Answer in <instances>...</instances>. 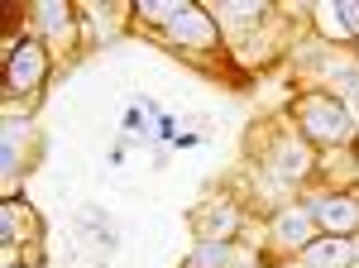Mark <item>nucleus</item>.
Instances as JSON below:
<instances>
[{"label":"nucleus","mask_w":359,"mask_h":268,"mask_svg":"<svg viewBox=\"0 0 359 268\" xmlns=\"http://www.w3.org/2000/svg\"><path fill=\"white\" fill-rule=\"evenodd\" d=\"M297 115H302V130L311 139H321V144H340L350 134V125H355V115L345 106H335L331 96H306L297 106Z\"/></svg>","instance_id":"f257e3e1"},{"label":"nucleus","mask_w":359,"mask_h":268,"mask_svg":"<svg viewBox=\"0 0 359 268\" xmlns=\"http://www.w3.org/2000/svg\"><path fill=\"white\" fill-rule=\"evenodd\" d=\"M168 39L172 43H187V48H211L216 43V20L196 5H177V15L168 20Z\"/></svg>","instance_id":"f03ea898"},{"label":"nucleus","mask_w":359,"mask_h":268,"mask_svg":"<svg viewBox=\"0 0 359 268\" xmlns=\"http://www.w3.org/2000/svg\"><path fill=\"white\" fill-rule=\"evenodd\" d=\"M340 77H345V91L355 96V106H359V72H340Z\"/></svg>","instance_id":"ddd939ff"},{"label":"nucleus","mask_w":359,"mask_h":268,"mask_svg":"<svg viewBox=\"0 0 359 268\" xmlns=\"http://www.w3.org/2000/svg\"><path fill=\"white\" fill-rule=\"evenodd\" d=\"M10 91H34L39 77H43V43L39 39H25L15 53H10Z\"/></svg>","instance_id":"7ed1b4c3"},{"label":"nucleus","mask_w":359,"mask_h":268,"mask_svg":"<svg viewBox=\"0 0 359 268\" xmlns=\"http://www.w3.org/2000/svg\"><path fill=\"white\" fill-rule=\"evenodd\" d=\"M230 264V249L225 244H201L192 259H187V268H225Z\"/></svg>","instance_id":"423d86ee"},{"label":"nucleus","mask_w":359,"mask_h":268,"mask_svg":"<svg viewBox=\"0 0 359 268\" xmlns=\"http://www.w3.org/2000/svg\"><path fill=\"white\" fill-rule=\"evenodd\" d=\"M340 20H345V29L359 34V5H340Z\"/></svg>","instance_id":"f8f14e48"},{"label":"nucleus","mask_w":359,"mask_h":268,"mask_svg":"<svg viewBox=\"0 0 359 268\" xmlns=\"http://www.w3.org/2000/svg\"><path fill=\"white\" fill-rule=\"evenodd\" d=\"M230 225H235V215H230V211H211L206 220H201V235L221 240V235H230Z\"/></svg>","instance_id":"0eeeda50"},{"label":"nucleus","mask_w":359,"mask_h":268,"mask_svg":"<svg viewBox=\"0 0 359 268\" xmlns=\"http://www.w3.org/2000/svg\"><path fill=\"white\" fill-rule=\"evenodd\" d=\"M355 264V249L345 235L335 240H321V244H306V268H350Z\"/></svg>","instance_id":"39448f33"},{"label":"nucleus","mask_w":359,"mask_h":268,"mask_svg":"<svg viewBox=\"0 0 359 268\" xmlns=\"http://www.w3.org/2000/svg\"><path fill=\"white\" fill-rule=\"evenodd\" d=\"M302 149H297V144H283V149H278V173H302Z\"/></svg>","instance_id":"1a4fd4ad"},{"label":"nucleus","mask_w":359,"mask_h":268,"mask_svg":"<svg viewBox=\"0 0 359 268\" xmlns=\"http://www.w3.org/2000/svg\"><path fill=\"white\" fill-rule=\"evenodd\" d=\"M278 235H283L287 244H302V240H306V215H297V211H292V215H283Z\"/></svg>","instance_id":"6e6552de"},{"label":"nucleus","mask_w":359,"mask_h":268,"mask_svg":"<svg viewBox=\"0 0 359 268\" xmlns=\"http://www.w3.org/2000/svg\"><path fill=\"white\" fill-rule=\"evenodd\" d=\"M149 115H154V106H149V101H130L125 125H130V130H144V125H149Z\"/></svg>","instance_id":"9d476101"},{"label":"nucleus","mask_w":359,"mask_h":268,"mask_svg":"<svg viewBox=\"0 0 359 268\" xmlns=\"http://www.w3.org/2000/svg\"><path fill=\"white\" fill-rule=\"evenodd\" d=\"M306 211L316 215L326 230L345 235V240H350V230H359V201H350V196H316Z\"/></svg>","instance_id":"20e7f679"},{"label":"nucleus","mask_w":359,"mask_h":268,"mask_svg":"<svg viewBox=\"0 0 359 268\" xmlns=\"http://www.w3.org/2000/svg\"><path fill=\"white\" fill-rule=\"evenodd\" d=\"M39 15H43V25H57V29H67V10H62V5H43Z\"/></svg>","instance_id":"9b49d317"}]
</instances>
